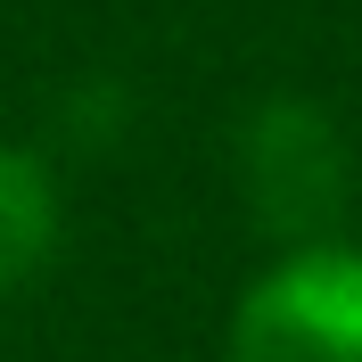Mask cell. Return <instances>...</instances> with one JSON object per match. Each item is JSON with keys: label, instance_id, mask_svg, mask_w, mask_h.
<instances>
[{"label": "cell", "instance_id": "obj_1", "mask_svg": "<svg viewBox=\"0 0 362 362\" xmlns=\"http://www.w3.org/2000/svg\"><path fill=\"white\" fill-rule=\"evenodd\" d=\"M230 362H362V255L296 247L239 305Z\"/></svg>", "mask_w": 362, "mask_h": 362}, {"label": "cell", "instance_id": "obj_2", "mask_svg": "<svg viewBox=\"0 0 362 362\" xmlns=\"http://www.w3.org/2000/svg\"><path fill=\"white\" fill-rule=\"evenodd\" d=\"M247 189H255V214L272 230H321L338 214V189H346V148L329 132V115L321 107H264L247 124Z\"/></svg>", "mask_w": 362, "mask_h": 362}, {"label": "cell", "instance_id": "obj_3", "mask_svg": "<svg viewBox=\"0 0 362 362\" xmlns=\"http://www.w3.org/2000/svg\"><path fill=\"white\" fill-rule=\"evenodd\" d=\"M58 247V198H49V173L25 148H0V288L8 280H33Z\"/></svg>", "mask_w": 362, "mask_h": 362}]
</instances>
